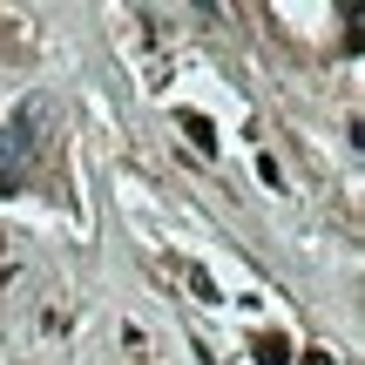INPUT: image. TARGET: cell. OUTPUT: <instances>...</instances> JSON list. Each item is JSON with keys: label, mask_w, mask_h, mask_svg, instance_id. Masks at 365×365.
Returning <instances> with one entry per match:
<instances>
[{"label": "cell", "mask_w": 365, "mask_h": 365, "mask_svg": "<svg viewBox=\"0 0 365 365\" xmlns=\"http://www.w3.org/2000/svg\"><path fill=\"white\" fill-rule=\"evenodd\" d=\"M182 135H190V143L203 149V156H217V122H210V115H196V108H182Z\"/></svg>", "instance_id": "7a4b0ae2"}, {"label": "cell", "mask_w": 365, "mask_h": 365, "mask_svg": "<svg viewBox=\"0 0 365 365\" xmlns=\"http://www.w3.org/2000/svg\"><path fill=\"white\" fill-rule=\"evenodd\" d=\"M298 365H331V352H304V359H298Z\"/></svg>", "instance_id": "3957f363"}, {"label": "cell", "mask_w": 365, "mask_h": 365, "mask_svg": "<svg viewBox=\"0 0 365 365\" xmlns=\"http://www.w3.org/2000/svg\"><path fill=\"white\" fill-rule=\"evenodd\" d=\"M250 359H257V365H291L298 345H291L284 331H257V339H250Z\"/></svg>", "instance_id": "6da1fadb"}]
</instances>
